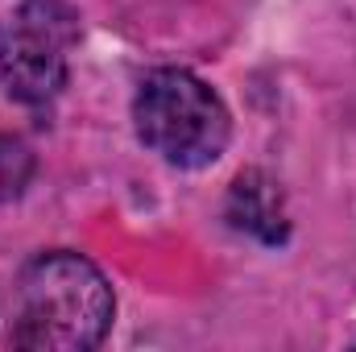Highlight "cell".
Wrapping results in <instances>:
<instances>
[{
  "label": "cell",
  "instance_id": "1",
  "mask_svg": "<svg viewBox=\"0 0 356 352\" xmlns=\"http://www.w3.org/2000/svg\"><path fill=\"white\" fill-rule=\"evenodd\" d=\"M112 286L79 253L54 249L21 265L8 340L25 352H88L112 328Z\"/></svg>",
  "mask_w": 356,
  "mask_h": 352
},
{
  "label": "cell",
  "instance_id": "2",
  "mask_svg": "<svg viewBox=\"0 0 356 352\" xmlns=\"http://www.w3.org/2000/svg\"><path fill=\"white\" fill-rule=\"evenodd\" d=\"M137 137L170 166L199 170L211 166L232 137V116L224 99L191 71H154L133 104Z\"/></svg>",
  "mask_w": 356,
  "mask_h": 352
},
{
  "label": "cell",
  "instance_id": "3",
  "mask_svg": "<svg viewBox=\"0 0 356 352\" xmlns=\"http://www.w3.org/2000/svg\"><path fill=\"white\" fill-rule=\"evenodd\" d=\"M79 42V13L67 0H17L0 17V83L21 104L54 99Z\"/></svg>",
  "mask_w": 356,
  "mask_h": 352
},
{
  "label": "cell",
  "instance_id": "4",
  "mask_svg": "<svg viewBox=\"0 0 356 352\" xmlns=\"http://www.w3.org/2000/svg\"><path fill=\"white\" fill-rule=\"evenodd\" d=\"M228 216L236 228L261 237L266 245L286 241V207H282V191L277 182L266 178L261 170H249L232 182V199H228Z\"/></svg>",
  "mask_w": 356,
  "mask_h": 352
},
{
  "label": "cell",
  "instance_id": "5",
  "mask_svg": "<svg viewBox=\"0 0 356 352\" xmlns=\"http://www.w3.org/2000/svg\"><path fill=\"white\" fill-rule=\"evenodd\" d=\"M29 175H33V154H29L17 137L0 133V203L17 199V195L25 191Z\"/></svg>",
  "mask_w": 356,
  "mask_h": 352
}]
</instances>
